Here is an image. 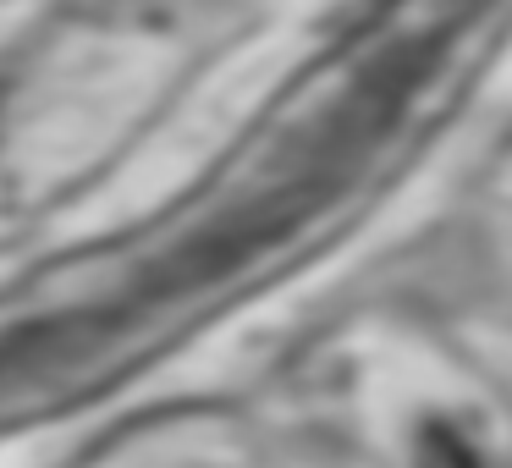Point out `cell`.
<instances>
[{
  "label": "cell",
  "instance_id": "6da1fadb",
  "mask_svg": "<svg viewBox=\"0 0 512 468\" xmlns=\"http://www.w3.org/2000/svg\"><path fill=\"white\" fill-rule=\"evenodd\" d=\"M419 468H479V463H474V452L446 430V424H430L424 441H419Z\"/></svg>",
  "mask_w": 512,
  "mask_h": 468
}]
</instances>
